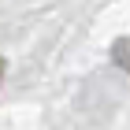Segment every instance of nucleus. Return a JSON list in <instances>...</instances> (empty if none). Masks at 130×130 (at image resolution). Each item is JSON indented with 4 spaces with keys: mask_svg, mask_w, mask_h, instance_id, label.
Wrapping results in <instances>:
<instances>
[{
    "mask_svg": "<svg viewBox=\"0 0 130 130\" xmlns=\"http://www.w3.org/2000/svg\"><path fill=\"white\" fill-rule=\"evenodd\" d=\"M111 56H115V63H119L123 71H130V37L115 41V48H111Z\"/></svg>",
    "mask_w": 130,
    "mask_h": 130,
    "instance_id": "obj_1",
    "label": "nucleus"
}]
</instances>
